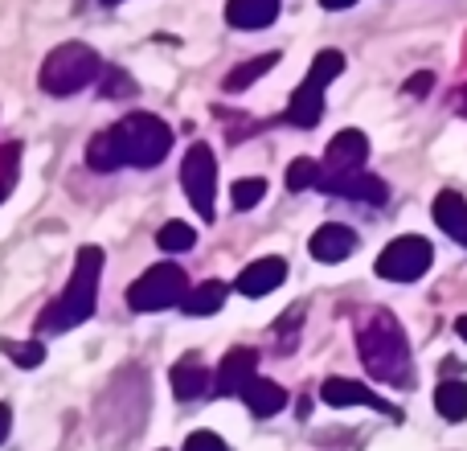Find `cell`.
<instances>
[{"label":"cell","mask_w":467,"mask_h":451,"mask_svg":"<svg viewBox=\"0 0 467 451\" xmlns=\"http://www.w3.org/2000/svg\"><path fill=\"white\" fill-rule=\"evenodd\" d=\"M324 177V164L312 161V156H299V161L287 164V189L291 194H304V189H316Z\"/></svg>","instance_id":"603a6c76"},{"label":"cell","mask_w":467,"mask_h":451,"mask_svg":"<svg viewBox=\"0 0 467 451\" xmlns=\"http://www.w3.org/2000/svg\"><path fill=\"white\" fill-rule=\"evenodd\" d=\"M8 431H13V411H8V406L0 403V444L8 439Z\"/></svg>","instance_id":"1f68e13d"},{"label":"cell","mask_w":467,"mask_h":451,"mask_svg":"<svg viewBox=\"0 0 467 451\" xmlns=\"http://www.w3.org/2000/svg\"><path fill=\"white\" fill-rule=\"evenodd\" d=\"M431 87H435V74H431V70L414 74V79H410V82H406V90H410V95H419V99H422V95H427V90H431Z\"/></svg>","instance_id":"4dcf8cb0"},{"label":"cell","mask_w":467,"mask_h":451,"mask_svg":"<svg viewBox=\"0 0 467 451\" xmlns=\"http://www.w3.org/2000/svg\"><path fill=\"white\" fill-rule=\"evenodd\" d=\"M254 373H258V349H230V353L222 357L218 373H213V390H218L222 398L246 394Z\"/></svg>","instance_id":"9c48e42d"},{"label":"cell","mask_w":467,"mask_h":451,"mask_svg":"<svg viewBox=\"0 0 467 451\" xmlns=\"http://www.w3.org/2000/svg\"><path fill=\"white\" fill-rule=\"evenodd\" d=\"M263 197H266V181L263 177H242V181H234V185H230L234 210H254Z\"/></svg>","instance_id":"d4e9b609"},{"label":"cell","mask_w":467,"mask_h":451,"mask_svg":"<svg viewBox=\"0 0 467 451\" xmlns=\"http://www.w3.org/2000/svg\"><path fill=\"white\" fill-rule=\"evenodd\" d=\"M307 250H312L316 263H345V258L357 250V234L348 230V226H340V222H328V226H320V230L312 234Z\"/></svg>","instance_id":"4fadbf2b"},{"label":"cell","mask_w":467,"mask_h":451,"mask_svg":"<svg viewBox=\"0 0 467 451\" xmlns=\"http://www.w3.org/2000/svg\"><path fill=\"white\" fill-rule=\"evenodd\" d=\"M357 353H361L369 378L386 382V386H410V341L389 308H369L357 320Z\"/></svg>","instance_id":"6da1fadb"},{"label":"cell","mask_w":467,"mask_h":451,"mask_svg":"<svg viewBox=\"0 0 467 451\" xmlns=\"http://www.w3.org/2000/svg\"><path fill=\"white\" fill-rule=\"evenodd\" d=\"M316 189L337 194V197H348V202H365V205H381L389 197L386 181L373 177V173H365V169L361 173H345V177H328V173H324Z\"/></svg>","instance_id":"30bf717a"},{"label":"cell","mask_w":467,"mask_h":451,"mask_svg":"<svg viewBox=\"0 0 467 451\" xmlns=\"http://www.w3.org/2000/svg\"><path fill=\"white\" fill-rule=\"evenodd\" d=\"M340 70H345V54H340V49H324L312 62V70H307V82H312V87H328Z\"/></svg>","instance_id":"484cf974"},{"label":"cell","mask_w":467,"mask_h":451,"mask_svg":"<svg viewBox=\"0 0 467 451\" xmlns=\"http://www.w3.org/2000/svg\"><path fill=\"white\" fill-rule=\"evenodd\" d=\"M435 226L447 234V238H455L460 246H467V202L455 189H443V194L435 197Z\"/></svg>","instance_id":"9a60e30c"},{"label":"cell","mask_w":467,"mask_h":451,"mask_svg":"<svg viewBox=\"0 0 467 451\" xmlns=\"http://www.w3.org/2000/svg\"><path fill=\"white\" fill-rule=\"evenodd\" d=\"M226 296H230V288L222 279H205V283H197L193 291L185 296V316H210V312H218L222 304H226Z\"/></svg>","instance_id":"d6986e66"},{"label":"cell","mask_w":467,"mask_h":451,"mask_svg":"<svg viewBox=\"0 0 467 451\" xmlns=\"http://www.w3.org/2000/svg\"><path fill=\"white\" fill-rule=\"evenodd\" d=\"M365 161H369V140L365 131L345 128L328 140V152H324V173L328 177H345V173H361Z\"/></svg>","instance_id":"ba28073f"},{"label":"cell","mask_w":467,"mask_h":451,"mask_svg":"<svg viewBox=\"0 0 467 451\" xmlns=\"http://www.w3.org/2000/svg\"><path fill=\"white\" fill-rule=\"evenodd\" d=\"M103 5H119V0H103Z\"/></svg>","instance_id":"d590c367"},{"label":"cell","mask_w":467,"mask_h":451,"mask_svg":"<svg viewBox=\"0 0 467 451\" xmlns=\"http://www.w3.org/2000/svg\"><path fill=\"white\" fill-rule=\"evenodd\" d=\"M181 185L185 197L205 222H213V197H218V156L210 144H193L181 161Z\"/></svg>","instance_id":"52a82bcc"},{"label":"cell","mask_w":467,"mask_h":451,"mask_svg":"<svg viewBox=\"0 0 467 451\" xmlns=\"http://www.w3.org/2000/svg\"><path fill=\"white\" fill-rule=\"evenodd\" d=\"M99 275H103V250L82 246L78 258H74V275H70V283H66L62 299H54V304L37 316V329L41 332H70V329H78L82 320H90L95 304H99Z\"/></svg>","instance_id":"7a4b0ae2"},{"label":"cell","mask_w":467,"mask_h":451,"mask_svg":"<svg viewBox=\"0 0 467 451\" xmlns=\"http://www.w3.org/2000/svg\"><path fill=\"white\" fill-rule=\"evenodd\" d=\"M87 164L95 173H115L123 164V152H119V144H115V136L111 131H99V136H90V144H87Z\"/></svg>","instance_id":"44dd1931"},{"label":"cell","mask_w":467,"mask_h":451,"mask_svg":"<svg viewBox=\"0 0 467 451\" xmlns=\"http://www.w3.org/2000/svg\"><path fill=\"white\" fill-rule=\"evenodd\" d=\"M107 131H111L115 144H119L123 164H136V169H152V164H161L172 148V128L164 120H156V115H148V111L128 115V120H119Z\"/></svg>","instance_id":"3957f363"},{"label":"cell","mask_w":467,"mask_h":451,"mask_svg":"<svg viewBox=\"0 0 467 451\" xmlns=\"http://www.w3.org/2000/svg\"><path fill=\"white\" fill-rule=\"evenodd\" d=\"M161 250H172V255H185V250L197 246V230L189 222H164L161 234H156Z\"/></svg>","instance_id":"cb8c5ba5"},{"label":"cell","mask_w":467,"mask_h":451,"mask_svg":"<svg viewBox=\"0 0 467 451\" xmlns=\"http://www.w3.org/2000/svg\"><path fill=\"white\" fill-rule=\"evenodd\" d=\"M431 263H435V246H431L427 238H419V234H402V238H394L378 255L373 271H378L381 279L414 283V279H422V275L431 271Z\"/></svg>","instance_id":"8992f818"},{"label":"cell","mask_w":467,"mask_h":451,"mask_svg":"<svg viewBox=\"0 0 467 451\" xmlns=\"http://www.w3.org/2000/svg\"><path fill=\"white\" fill-rule=\"evenodd\" d=\"M246 406L254 419H271V414H279L283 406H287V390L279 386V382H266V378H254L246 386Z\"/></svg>","instance_id":"e0dca14e"},{"label":"cell","mask_w":467,"mask_h":451,"mask_svg":"<svg viewBox=\"0 0 467 451\" xmlns=\"http://www.w3.org/2000/svg\"><path fill=\"white\" fill-rule=\"evenodd\" d=\"M99 74H103V62H99L95 49L82 46V41H66L41 66V90L66 99V95H78L82 87H90Z\"/></svg>","instance_id":"277c9868"},{"label":"cell","mask_w":467,"mask_h":451,"mask_svg":"<svg viewBox=\"0 0 467 451\" xmlns=\"http://www.w3.org/2000/svg\"><path fill=\"white\" fill-rule=\"evenodd\" d=\"M435 406H439V414H443L447 423H463L467 419V382H460V378L439 382Z\"/></svg>","instance_id":"ffe728a7"},{"label":"cell","mask_w":467,"mask_h":451,"mask_svg":"<svg viewBox=\"0 0 467 451\" xmlns=\"http://www.w3.org/2000/svg\"><path fill=\"white\" fill-rule=\"evenodd\" d=\"M16 164H21V144H5L0 148V205L16 185Z\"/></svg>","instance_id":"4316f807"},{"label":"cell","mask_w":467,"mask_h":451,"mask_svg":"<svg viewBox=\"0 0 467 451\" xmlns=\"http://www.w3.org/2000/svg\"><path fill=\"white\" fill-rule=\"evenodd\" d=\"M185 451H230V444L222 435H213V431H193L185 439Z\"/></svg>","instance_id":"f546056e"},{"label":"cell","mask_w":467,"mask_h":451,"mask_svg":"<svg viewBox=\"0 0 467 451\" xmlns=\"http://www.w3.org/2000/svg\"><path fill=\"white\" fill-rule=\"evenodd\" d=\"M103 95L107 99H128V95H136V82H131V74L107 66V70H103Z\"/></svg>","instance_id":"f1b7e54d"},{"label":"cell","mask_w":467,"mask_h":451,"mask_svg":"<svg viewBox=\"0 0 467 451\" xmlns=\"http://www.w3.org/2000/svg\"><path fill=\"white\" fill-rule=\"evenodd\" d=\"M460 107H463V111H467V90H463V95H460Z\"/></svg>","instance_id":"e575fe53"},{"label":"cell","mask_w":467,"mask_h":451,"mask_svg":"<svg viewBox=\"0 0 467 451\" xmlns=\"http://www.w3.org/2000/svg\"><path fill=\"white\" fill-rule=\"evenodd\" d=\"M210 370H205L202 357H181L177 365H172V394L181 398V403H193V398H202L205 390H210Z\"/></svg>","instance_id":"5bb4252c"},{"label":"cell","mask_w":467,"mask_h":451,"mask_svg":"<svg viewBox=\"0 0 467 451\" xmlns=\"http://www.w3.org/2000/svg\"><path fill=\"white\" fill-rule=\"evenodd\" d=\"M185 296H189V279L177 263L148 267V271L128 288L131 312H164V308L185 304Z\"/></svg>","instance_id":"5b68a950"},{"label":"cell","mask_w":467,"mask_h":451,"mask_svg":"<svg viewBox=\"0 0 467 451\" xmlns=\"http://www.w3.org/2000/svg\"><path fill=\"white\" fill-rule=\"evenodd\" d=\"M357 0H320V8H328V13H337V8H353Z\"/></svg>","instance_id":"d6a6232c"},{"label":"cell","mask_w":467,"mask_h":451,"mask_svg":"<svg viewBox=\"0 0 467 451\" xmlns=\"http://www.w3.org/2000/svg\"><path fill=\"white\" fill-rule=\"evenodd\" d=\"M5 353L13 357L16 365H25V370H37V365L46 362V349H41L37 341H25V345L21 341H5Z\"/></svg>","instance_id":"83f0119b"},{"label":"cell","mask_w":467,"mask_h":451,"mask_svg":"<svg viewBox=\"0 0 467 451\" xmlns=\"http://www.w3.org/2000/svg\"><path fill=\"white\" fill-rule=\"evenodd\" d=\"M279 283H287V263L283 258H254L250 267H242V275L234 279V288L242 291V296L258 299V296H271Z\"/></svg>","instance_id":"7c38bea8"},{"label":"cell","mask_w":467,"mask_h":451,"mask_svg":"<svg viewBox=\"0 0 467 451\" xmlns=\"http://www.w3.org/2000/svg\"><path fill=\"white\" fill-rule=\"evenodd\" d=\"M279 16V0H230L226 21L234 29H266Z\"/></svg>","instance_id":"2e32d148"},{"label":"cell","mask_w":467,"mask_h":451,"mask_svg":"<svg viewBox=\"0 0 467 451\" xmlns=\"http://www.w3.org/2000/svg\"><path fill=\"white\" fill-rule=\"evenodd\" d=\"M275 62H279V54H258V58H250V62L234 66V70L226 74V90H246V87H254V82L263 79L266 70H275Z\"/></svg>","instance_id":"7402d4cb"},{"label":"cell","mask_w":467,"mask_h":451,"mask_svg":"<svg viewBox=\"0 0 467 451\" xmlns=\"http://www.w3.org/2000/svg\"><path fill=\"white\" fill-rule=\"evenodd\" d=\"M320 398L328 406H373V411H381V414H394L398 419V406H389L386 398H378L365 382H353V378H328L320 386Z\"/></svg>","instance_id":"8fae6325"},{"label":"cell","mask_w":467,"mask_h":451,"mask_svg":"<svg viewBox=\"0 0 467 451\" xmlns=\"http://www.w3.org/2000/svg\"><path fill=\"white\" fill-rule=\"evenodd\" d=\"M324 115V87H312V82H299V90L291 95V123L296 128H316Z\"/></svg>","instance_id":"ac0fdd59"},{"label":"cell","mask_w":467,"mask_h":451,"mask_svg":"<svg viewBox=\"0 0 467 451\" xmlns=\"http://www.w3.org/2000/svg\"><path fill=\"white\" fill-rule=\"evenodd\" d=\"M455 332H460V337L467 341V316H460V320H455Z\"/></svg>","instance_id":"836d02e7"}]
</instances>
